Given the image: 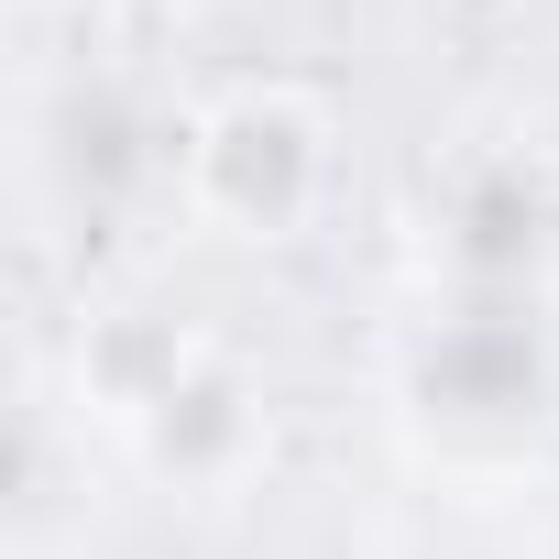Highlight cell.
<instances>
[{
    "mask_svg": "<svg viewBox=\"0 0 559 559\" xmlns=\"http://www.w3.org/2000/svg\"><path fill=\"white\" fill-rule=\"evenodd\" d=\"M121 12H198V0H121Z\"/></svg>",
    "mask_w": 559,
    "mask_h": 559,
    "instance_id": "6",
    "label": "cell"
},
{
    "mask_svg": "<svg viewBox=\"0 0 559 559\" xmlns=\"http://www.w3.org/2000/svg\"><path fill=\"white\" fill-rule=\"evenodd\" d=\"M395 417L439 461H526L559 428V308L428 286L384 352Z\"/></svg>",
    "mask_w": 559,
    "mask_h": 559,
    "instance_id": "1",
    "label": "cell"
},
{
    "mask_svg": "<svg viewBox=\"0 0 559 559\" xmlns=\"http://www.w3.org/2000/svg\"><path fill=\"white\" fill-rule=\"evenodd\" d=\"M417 274L472 297L559 286V165L537 143H461L417 176Z\"/></svg>",
    "mask_w": 559,
    "mask_h": 559,
    "instance_id": "4",
    "label": "cell"
},
{
    "mask_svg": "<svg viewBox=\"0 0 559 559\" xmlns=\"http://www.w3.org/2000/svg\"><path fill=\"white\" fill-rule=\"evenodd\" d=\"M406 559H483V548H439V537H428V548H406Z\"/></svg>",
    "mask_w": 559,
    "mask_h": 559,
    "instance_id": "5",
    "label": "cell"
},
{
    "mask_svg": "<svg viewBox=\"0 0 559 559\" xmlns=\"http://www.w3.org/2000/svg\"><path fill=\"white\" fill-rule=\"evenodd\" d=\"M78 395L121 428V450L154 472V483H176V493H241L263 461H274V406H263V384L219 352V341H198V330H176V319H99L88 341H78Z\"/></svg>",
    "mask_w": 559,
    "mask_h": 559,
    "instance_id": "2",
    "label": "cell"
},
{
    "mask_svg": "<svg viewBox=\"0 0 559 559\" xmlns=\"http://www.w3.org/2000/svg\"><path fill=\"white\" fill-rule=\"evenodd\" d=\"M330 187H341V121L286 78L219 88L176 154V209L209 219L219 241H308Z\"/></svg>",
    "mask_w": 559,
    "mask_h": 559,
    "instance_id": "3",
    "label": "cell"
}]
</instances>
